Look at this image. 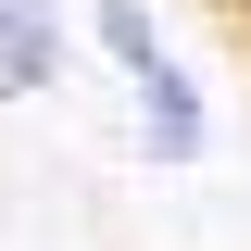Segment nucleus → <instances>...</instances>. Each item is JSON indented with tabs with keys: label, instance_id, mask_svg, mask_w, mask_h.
I'll return each mask as SVG.
<instances>
[{
	"label": "nucleus",
	"instance_id": "f03ea898",
	"mask_svg": "<svg viewBox=\"0 0 251 251\" xmlns=\"http://www.w3.org/2000/svg\"><path fill=\"white\" fill-rule=\"evenodd\" d=\"M126 100H138V151H151V163H201L214 113H201V75H188L176 50H163L151 75H126Z\"/></svg>",
	"mask_w": 251,
	"mask_h": 251
},
{
	"label": "nucleus",
	"instance_id": "f257e3e1",
	"mask_svg": "<svg viewBox=\"0 0 251 251\" xmlns=\"http://www.w3.org/2000/svg\"><path fill=\"white\" fill-rule=\"evenodd\" d=\"M63 63H75V25L63 0H0V100H50Z\"/></svg>",
	"mask_w": 251,
	"mask_h": 251
}]
</instances>
